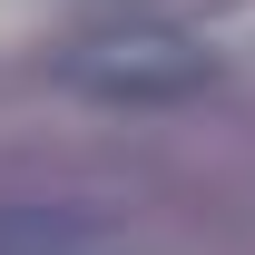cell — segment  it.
I'll list each match as a JSON object with an SVG mask.
<instances>
[{"label": "cell", "instance_id": "2", "mask_svg": "<svg viewBox=\"0 0 255 255\" xmlns=\"http://www.w3.org/2000/svg\"><path fill=\"white\" fill-rule=\"evenodd\" d=\"M0 255H137L118 196H0Z\"/></svg>", "mask_w": 255, "mask_h": 255}, {"label": "cell", "instance_id": "1", "mask_svg": "<svg viewBox=\"0 0 255 255\" xmlns=\"http://www.w3.org/2000/svg\"><path fill=\"white\" fill-rule=\"evenodd\" d=\"M59 89L108 98V108H167V98L216 89V49L177 20H108L59 49Z\"/></svg>", "mask_w": 255, "mask_h": 255}]
</instances>
